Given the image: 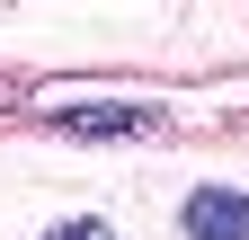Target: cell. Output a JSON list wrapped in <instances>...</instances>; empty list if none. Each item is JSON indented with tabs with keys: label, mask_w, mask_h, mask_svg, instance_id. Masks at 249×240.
<instances>
[{
	"label": "cell",
	"mask_w": 249,
	"mask_h": 240,
	"mask_svg": "<svg viewBox=\"0 0 249 240\" xmlns=\"http://www.w3.org/2000/svg\"><path fill=\"white\" fill-rule=\"evenodd\" d=\"M178 223H187V240H249V196L240 187H196L178 205Z\"/></svg>",
	"instance_id": "obj_1"
},
{
	"label": "cell",
	"mask_w": 249,
	"mask_h": 240,
	"mask_svg": "<svg viewBox=\"0 0 249 240\" xmlns=\"http://www.w3.org/2000/svg\"><path fill=\"white\" fill-rule=\"evenodd\" d=\"M71 134H107V142H124V134H160L142 107H89V116H71Z\"/></svg>",
	"instance_id": "obj_2"
},
{
	"label": "cell",
	"mask_w": 249,
	"mask_h": 240,
	"mask_svg": "<svg viewBox=\"0 0 249 240\" xmlns=\"http://www.w3.org/2000/svg\"><path fill=\"white\" fill-rule=\"evenodd\" d=\"M45 240H116V231H107V223H98V214H71V223H53V231H45Z\"/></svg>",
	"instance_id": "obj_3"
}]
</instances>
